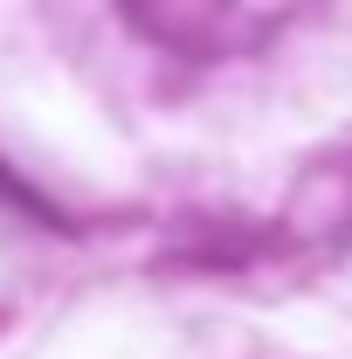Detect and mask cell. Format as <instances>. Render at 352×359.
Masks as SVG:
<instances>
[{"mask_svg":"<svg viewBox=\"0 0 352 359\" xmlns=\"http://www.w3.org/2000/svg\"><path fill=\"white\" fill-rule=\"evenodd\" d=\"M269 7H283V0H132L138 21L173 35V42H215V28L269 21Z\"/></svg>","mask_w":352,"mask_h":359,"instance_id":"1","label":"cell"}]
</instances>
